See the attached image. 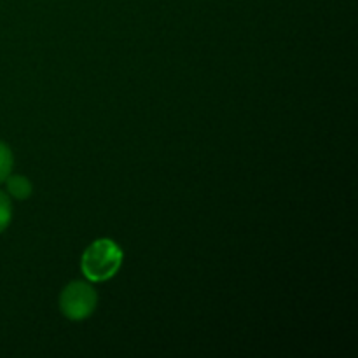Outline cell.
<instances>
[{
    "instance_id": "6da1fadb",
    "label": "cell",
    "mask_w": 358,
    "mask_h": 358,
    "mask_svg": "<svg viewBox=\"0 0 358 358\" xmlns=\"http://www.w3.org/2000/svg\"><path fill=\"white\" fill-rule=\"evenodd\" d=\"M122 264V250L115 241L96 240L86 248L80 261L84 276L90 282L100 283L110 280Z\"/></svg>"
},
{
    "instance_id": "7a4b0ae2",
    "label": "cell",
    "mask_w": 358,
    "mask_h": 358,
    "mask_svg": "<svg viewBox=\"0 0 358 358\" xmlns=\"http://www.w3.org/2000/svg\"><path fill=\"white\" fill-rule=\"evenodd\" d=\"M98 296L87 282H72L59 296V310L69 320H86L96 310Z\"/></svg>"
},
{
    "instance_id": "3957f363",
    "label": "cell",
    "mask_w": 358,
    "mask_h": 358,
    "mask_svg": "<svg viewBox=\"0 0 358 358\" xmlns=\"http://www.w3.org/2000/svg\"><path fill=\"white\" fill-rule=\"evenodd\" d=\"M6 185H7V191L13 198L16 199H27L30 198L31 194V184L27 177L23 175H9L6 178Z\"/></svg>"
},
{
    "instance_id": "277c9868",
    "label": "cell",
    "mask_w": 358,
    "mask_h": 358,
    "mask_svg": "<svg viewBox=\"0 0 358 358\" xmlns=\"http://www.w3.org/2000/svg\"><path fill=\"white\" fill-rule=\"evenodd\" d=\"M13 170V152L3 142H0V182H6V178Z\"/></svg>"
},
{
    "instance_id": "5b68a950",
    "label": "cell",
    "mask_w": 358,
    "mask_h": 358,
    "mask_svg": "<svg viewBox=\"0 0 358 358\" xmlns=\"http://www.w3.org/2000/svg\"><path fill=\"white\" fill-rule=\"evenodd\" d=\"M13 219V206H10V199L6 192L0 191V233L6 231V227L10 224Z\"/></svg>"
}]
</instances>
